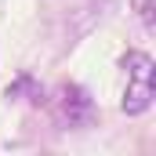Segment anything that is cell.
I'll return each instance as SVG.
<instances>
[{
	"mask_svg": "<svg viewBox=\"0 0 156 156\" xmlns=\"http://www.w3.org/2000/svg\"><path fill=\"white\" fill-rule=\"evenodd\" d=\"M153 58L149 55H138L134 58V66H131V87H127V94H123V113L127 116H142V113H149L153 109Z\"/></svg>",
	"mask_w": 156,
	"mask_h": 156,
	"instance_id": "obj_1",
	"label": "cell"
},
{
	"mask_svg": "<svg viewBox=\"0 0 156 156\" xmlns=\"http://www.w3.org/2000/svg\"><path fill=\"white\" fill-rule=\"evenodd\" d=\"M153 4H156V0H131V7L145 18V26H153Z\"/></svg>",
	"mask_w": 156,
	"mask_h": 156,
	"instance_id": "obj_2",
	"label": "cell"
}]
</instances>
